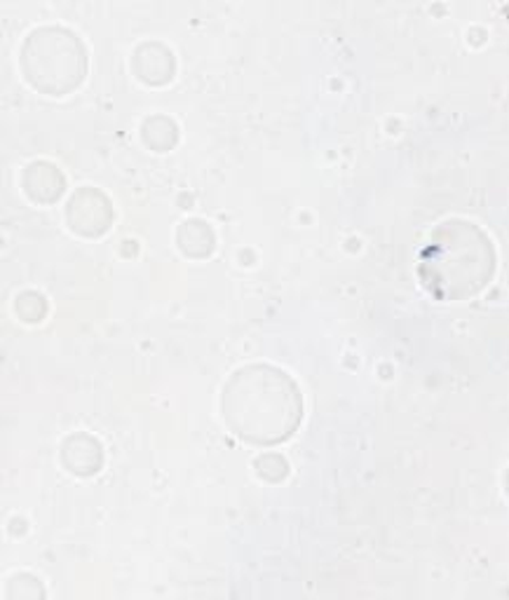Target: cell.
Instances as JSON below:
<instances>
[{
	"instance_id": "cell-10",
	"label": "cell",
	"mask_w": 509,
	"mask_h": 600,
	"mask_svg": "<svg viewBox=\"0 0 509 600\" xmlns=\"http://www.w3.org/2000/svg\"><path fill=\"white\" fill-rule=\"evenodd\" d=\"M253 467L266 478V482H282V478L289 474L287 459L278 453H263L257 459H253Z\"/></svg>"
},
{
	"instance_id": "cell-6",
	"label": "cell",
	"mask_w": 509,
	"mask_h": 600,
	"mask_svg": "<svg viewBox=\"0 0 509 600\" xmlns=\"http://www.w3.org/2000/svg\"><path fill=\"white\" fill-rule=\"evenodd\" d=\"M132 64L134 73L148 85H167L176 71L172 50L158 40H146V43L136 45Z\"/></svg>"
},
{
	"instance_id": "cell-3",
	"label": "cell",
	"mask_w": 509,
	"mask_h": 600,
	"mask_svg": "<svg viewBox=\"0 0 509 600\" xmlns=\"http://www.w3.org/2000/svg\"><path fill=\"white\" fill-rule=\"evenodd\" d=\"M19 64L27 83L45 96H66L83 85L90 69L87 48L66 27H38L22 43Z\"/></svg>"
},
{
	"instance_id": "cell-2",
	"label": "cell",
	"mask_w": 509,
	"mask_h": 600,
	"mask_svg": "<svg viewBox=\"0 0 509 600\" xmlns=\"http://www.w3.org/2000/svg\"><path fill=\"white\" fill-rule=\"evenodd\" d=\"M496 272V249L488 235L463 218L439 224L420 251L418 275L437 300L477 296Z\"/></svg>"
},
{
	"instance_id": "cell-1",
	"label": "cell",
	"mask_w": 509,
	"mask_h": 600,
	"mask_svg": "<svg viewBox=\"0 0 509 600\" xmlns=\"http://www.w3.org/2000/svg\"><path fill=\"white\" fill-rule=\"evenodd\" d=\"M228 427L253 446H278L299 430L303 396L289 373L270 364L235 371L221 392Z\"/></svg>"
},
{
	"instance_id": "cell-7",
	"label": "cell",
	"mask_w": 509,
	"mask_h": 600,
	"mask_svg": "<svg viewBox=\"0 0 509 600\" xmlns=\"http://www.w3.org/2000/svg\"><path fill=\"white\" fill-rule=\"evenodd\" d=\"M62 463L77 476H92L104 465V448L94 436L85 432L71 434L62 444Z\"/></svg>"
},
{
	"instance_id": "cell-9",
	"label": "cell",
	"mask_w": 509,
	"mask_h": 600,
	"mask_svg": "<svg viewBox=\"0 0 509 600\" xmlns=\"http://www.w3.org/2000/svg\"><path fill=\"white\" fill-rule=\"evenodd\" d=\"M142 138L155 153H167L179 142V127L167 115H150L142 125Z\"/></svg>"
},
{
	"instance_id": "cell-5",
	"label": "cell",
	"mask_w": 509,
	"mask_h": 600,
	"mask_svg": "<svg viewBox=\"0 0 509 600\" xmlns=\"http://www.w3.org/2000/svg\"><path fill=\"white\" fill-rule=\"evenodd\" d=\"M22 188L35 205H52L66 193V176L48 159H38L24 169Z\"/></svg>"
},
{
	"instance_id": "cell-8",
	"label": "cell",
	"mask_w": 509,
	"mask_h": 600,
	"mask_svg": "<svg viewBox=\"0 0 509 600\" xmlns=\"http://www.w3.org/2000/svg\"><path fill=\"white\" fill-rule=\"evenodd\" d=\"M176 242L179 249L190 258H207L214 247H217V235H214L211 226L200 218H190L184 226L176 230Z\"/></svg>"
},
{
	"instance_id": "cell-4",
	"label": "cell",
	"mask_w": 509,
	"mask_h": 600,
	"mask_svg": "<svg viewBox=\"0 0 509 600\" xmlns=\"http://www.w3.org/2000/svg\"><path fill=\"white\" fill-rule=\"evenodd\" d=\"M66 224L81 237H102L113 226V205L94 186L77 188L66 205Z\"/></svg>"
}]
</instances>
